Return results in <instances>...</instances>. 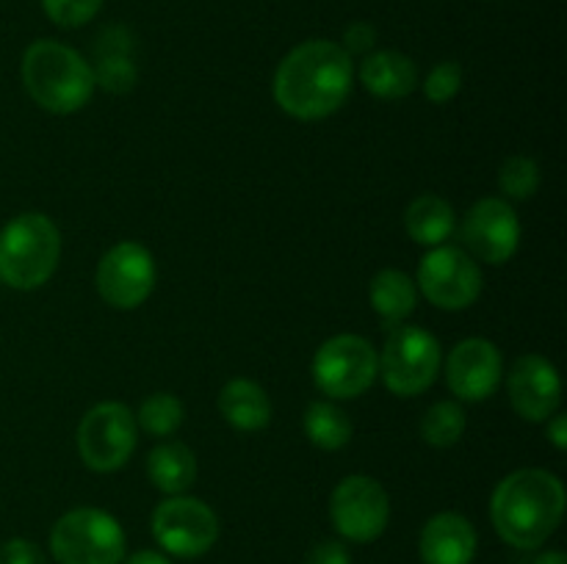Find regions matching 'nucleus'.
Segmentation results:
<instances>
[{
  "label": "nucleus",
  "mask_w": 567,
  "mask_h": 564,
  "mask_svg": "<svg viewBox=\"0 0 567 564\" xmlns=\"http://www.w3.org/2000/svg\"><path fill=\"white\" fill-rule=\"evenodd\" d=\"M352 81V55L330 39H310L280 61L271 94L288 116L316 122L336 114L347 103Z\"/></svg>",
  "instance_id": "nucleus-1"
},
{
  "label": "nucleus",
  "mask_w": 567,
  "mask_h": 564,
  "mask_svg": "<svg viewBox=\"0 0 567 564\" xmlns=\"http://www.w3.org/2000/svg\"><path fill=\"white\" fill-rule=\"evenodd\" d=\"M565 487L543 468H524L498 481L491 498V518L498 536L518 551H535L565 518Z\"/></svg>",
  "instance_id": "nucleus-2"
},
{
  "label": "nucleus",
  "mask_w": 567,
  "mask_h": 564,
  "mask_svg": "<svg viewBox=\"0 0 567 564\" xmlns=\"http://www.w3.org/2000/svg\"><path fill=\"white\" fill-rule=\"evenodd\" d=\"M22 83L39 108L50 114H75L92 100L94 72L86 59L70 44L39 39L22 55Z\"/></svg>",
  "instance_id": "nucleus-3"
},
{
  "label": "nucleus",
  "mask_w": 567,
  "mask_h": 564,
  "mask_svg": "<svg viewBox=\"0 0 567 564\" xmlns=\"http://www.w3.org/2000/svg\"><path fill=\"white\" fill-rule=\"evenodd\" d=\"M61 232L44 213L28 210L0 230V282L14 291H37L55 274Z\"/></svg>",
  "instance_id": "nucleus-4"
},
{
  "label": "nucleus",
  "mask_w": 567,
  "mask_h": 564,
  "mask_svg": "<svg viewBox=\"0 0 567 564\" xmlns=\"http://www.w3.org/2000/svg\"><path fill=\"white\" fill-rule=\"evenodd\" d=\"M125 545L120 520L94 506L61 514L50 531V551L59 564H122Z\"/></svg>",
  "instance_id": "nucleus-5"
},
{
  "label": "nucleus",
  "mask_w": 567,
  "mask_h": 564,
  "mask_svg": "<svg viewBox=\"0 0 567 564\" xmlns=\"http://www.w3.org/2000/svg\"><path fill=\"white\" fill-rule=\"evenodd\" d=\"M380 376L396 396L410 398L430 390L441 370V343L432 332L415 324L391 326L382 346Z\"/></svg>",
  "instance_id": "nucleus-6"
},
{
  "label": "nucleus",
  "mask_w": 567,
  "mask_h": 564,
  "mask_svg": "<svg viewBox=\"0 0 567 564\" xmlns=\"http://www.w3.org/2000/svg\"><path fill=\"white\" fill-rule=\"evenodd\" d=\"M136 415L122 401L94 404L78 424V453L94 473H114L136 451Z\"/></svg>",
  "instance_id": "nucleus-7"
},
{
  "label": "nucleus",
  "mask_w": 567,
  "mask_h": 564,
  "mask_svg": "<svg viewBox=\"0 0 567 564\" xmlns=\"http://www.w3.org/2000/svg\"><path fill=\"white\" fill-rule=\"evenodd\" d=\"M380 376V357L360 335H336L313 357V382L330 398H358Z\"/></svg>",
  "instance_id": "nucleus-8"
},
{
  "label": "nucleus",
  "mask_w": 567,
  "mask_h": 564,
  "mask_svg": "<svg viewBox=\"0 0 567 564\" xmlns=\"http://www.w3.org/2000/svg\"><path fill=\"white\" fill-rule=\"evenodd\" d=\"M153 536L169 556H205L219 540V518L192 495H166L153 512Z\"/></svg>",
  "instance_id": "nucleus-9"
},
{
  "label": "nucleus",
  "mask_w": 567,
  "mask_h": 564,
  "mask_svg": "<svg viewBox=\"0 0 567 564\" xmlns=\"http://www.w3.org/2000/svg\"><path fill=\"white\" fill-rule=\"evenodd\" d=\"M155 260L147 247L136 241H122L100 258L94 271V285L100 299L116 310H136L150 299L155 288Z\"/></svg>",
  "instance_id": "nucleus-10"
},
{
  "label": "nucleus",
  "mask_w": 567,
  "mask_h": 564,
  "mask_svg": "<svg viewBox=\"0 0 567 564\" xmlns=\"http://www.w3.org/2000/svg\"><path fill=\"white\" fill-rule=\"evenodd\" d=\"M330 518L338 534L349 542H374L391 520V498L371 476H347L332 490Z\"/></svg>",
  "instance_id": "nucleus-11"
},
{
  "label": "nucleus",
  "mask_w": 567,
  "mask_h": 564,
  "mask_svg": "<svg viewBox=\"0 0 567 564\" xmlns=\"http://www.w3.org/2000/svg\"><path fill=\"white\" fill-rule=\"evenodd\" d=\"M419 288L435 307L465 310L480 299L482 271L468 252L441 243L421 258Z\"/></svg>",
  "instance_id": "nucleus-12"
},
{
  "label": "nucleus",
  "mask_w": 567,
  "mask_h": 564,
  "mask_svg": "<svg viewBox=\"0 0 567 564\" xmlns=\"http://www.w3.org/2000/svg\"><path fill=\"white\" fill-rule=\"evenodd\" d=\"M463 241L474 260L491 265L507 263L520 243L518 213L502 197L480 199L463 219Z\"/></svg>",
  "instance_id": "nucleus-13"
},
{
  "label": "nucleus",
  "mask_w": 567,
  "mask_h": 564,
  "mask_svg": "<svg viewBox=\"0 0 567 564\" xmlns=\"http://www.w3.org/2000/svg\"><path fill=\"white\" fill-rule=\"evenodd\" d=\"M504 359L496 343L487 337H465L446 359L449 390L460 401H485L502 382Z\"/></svg>",
  "instance_id": "nucleus-14"
},
{
  "label": "nucleus",
  "mask_w": 567,
  "mask_h": 564,
  "mask_svg": "<svg viewBox=\"0 0 567 564\" xmlns=\"http://www.w3.org/2000/svg\"><path fill=\"white\" fill-rule=\"evenodd\" d=\"M507 390L515 412L532 424H546L563 404V382L557 368L540 354H524L515 359Z\"/></svg>",
  "instance_id": "nucleus-15"
},
{
  "label": "nucleus",
  "mask_w": 567,
  "mask_h": 564,
  "mask_svg": "<svg viewBox=\"0 0 567 564\" xmlns=\"http://www.w3.org/2000/svg\"><path fill=\"white\" fill-rule=\"evenodd\" d=\"M476 529L465 514L441 512L421 529L419 551L424 564H471L476 556Z\"/></svg>",
  "instance_id": "nucleus-16"
},
{
  "label": "nucleus",
  "mask_w": 567,
  "mask_h": 564,
  "mask_svg": "<svg viewBox=\"0 0 567 564\" xmlns=\"http://www.w3.org/2000/svg\"><path fill=\"white\" fill-rule=\"evenodd\" d=\"M131 31L122 25H111L109 31L100 33L97 48H94V83L111 94H127L138 81V66L133 59Z\"/></svg>",
  "instance_id": "nucleus-17"
},
{
  "label": "nucleus",
  "mask_w": 567,
  "mask_h": 564,
  "mask_svg": "<svg viewBox=\"0 0 567 564\" xmlns=\"http://www.w3.org/2000/svg\"><path fill=\"white\" fill-rule=\"evenodd\" d=\"M358 77L365 92H371L374 97L402 100L419 86V66L399 50H374L360 61Z\"/></svg>",
  "instance_id": "nucleus-18"
},
{
  "label": "nucleus",
  "mask_w": 567,
  "mask_h": 564,
  "mask_svg": "<svg viewBox=\"0 0 567 564\" xmlns=\"http://www.w3.org/2000/svg\"><path fill=\"white\" fill-rule=\"evenodd\" d=\"M219 412L233 429L260 431L271 420V401L252 379H230L219 393Z\"/></svg>",
  "instance_id": "nucleus-19"
},
{
  "label": "nucleus",
  "mask_w": 567,
  "mask_h": 564,
  "mask_svg": "<svg viewBox=\"0 0 567 564\" xmlns=\"http://www.w3.org/2000/svg\"><path fill=\"white\" fill-rule=\"evenodd\" d=\"M457 219L452 205L437 194H421L404 210V230L421 247H441L452 238Z\"/></svg>",
  "instance_id": "nucleus-20"
},
{
  "label": "nucleus",
  "mask_w": 567,
  "mask_h": 564,
  "mask_svg": "<svg viewBox=\"0 0 567 564\" xmlns=\"http://www.w3.org/2000/svg\"><path fill=\"white\" fill-rule=\"evenodd\" d=\"M369 299L382 324L391 330V326L404 324L408 315H413L415 304H419V291H415V282L404 271L382 269L371 280Z\"/></svg>",
  "instance_id": "nucleus-21"
},
{
  "label": "nucleus",
  "mask_w": 567,
  "mask_h": 564,
  "mask_svg": "<svg viewBox=\"0 0 567 564\" xmlns=\"http://www.w3.org/2000/svg\"><path fill=\"white\" fill-rule=\"evenodd\" d=\"M147 476L166 495H183L197 479V459L183 442H158L147 457Z\"/></svg>",
  "instance_id": "nucleus-22"
},
{
  "label": "nucleus",
  "mask_w": 567,
  "mask_h": 564,
  "mask_svg": "<svg viewBox=\"0 0 567 564\" xmlns=\"http://www.w3.org/2000/svg\"><path fill=\"white\" fill-rule=\"evenodd\" d=\"M305 435L321 451H338L352 440V420L338 404L332 401H313L305 409Z\"/></svg>",
  "instance_id": "nucleus-23"
},
{
  "label": "nucleus",
  "mask_w": 567,
  "mask_h": 564,
  "mask_svg": "<svg viewBox=\"0 0 567 564\" xmlns=\"http://www.w3.org/2000/svg\"><path fill=\"white\" fill-rule=\"evenodd\" d=\"M465 435V409L457 401H437L421 418V437L432 448H452Z\"/></svg>",
  "instance_id": "nucleus-24"
},
{
  "label": "nucleus",
  "mask_w": 567,
  "mask_h": 564,
  "mask_svg": "<svg viewBox=\"0 0 567 564\" xmlns=\"http://www.w3.org/2000/svg\"><path fill=\"white\" fill-rule=\"evenodd\" d=\"M186 409L175 393H153L142 401L136 412V424L153 437H169L181 429Z\"/></svg>",
  "instance_id": "nucleus-25"
},
{
  "label": "nucleus",
  "mask_w": 567,
  "mask_h": 564,
  "mask_svg": "<svg viewBox=\"0 0 567 564\" xmlns=\"http://www.w3.org/2000/svg\"><path fill=\"white\" fill-rule=\"evenodd\" d=\"M498 188L509 199H532L540 188V166L529 155H513L498 169Z\"/></svg>",
  "instance_id": "nucleus-26"
},
{
  "label": "nucleus",
  "mask_w": 567,
  "mask_h": 564,
  "mask_svg": "<svg viewBox=\"0 0 567 564\" xmlns=\"http://www.w3.org/2000/svg\"><path fill=\"white\" fill-rule=\"evenodd\" d=\"M42 9L59 28H81L97 17L103 0H42Z\"/></svg>",
  "instance_id": "nucleus-27"
},
{
  "label": "nucleus",
  "mask_w": 567,
  "mask_h": 564,
  "mask_svg": "<svg viewBox=\"0 0 567 564\" xmlns=\"http://www.w3.org/2000/svg\"><path fill=\"white\" fill-rule=\"evenodd\" d=\"M460 88H463V66H460L457 61H443V64H437L424 81L426 100L435 105H443L449 103V100L457 97Z\"/></svg>",
  "instance_id": "nucleus-28"
},
{
  "label": "nucleus",
  "mask_w": 567,
  "mask_h": 564,
  "mask_svg": "<svg viewBox=\"0 0 567 564\" xmlns=\"http://www.w3.org/2000/svg\"><path fill=\"white\" fill-rule=\"evenodd\" d=\"M0 564H48V558L37 542L14 536L0 545Z\"/></svg>",
  "instance_id": "nucleus-29"
},
{
  "label": "nucleus",
  "mask_w": 567,
  "mask_h": 564,
  "mask_svg": "<svg viewBox=\"0 0 567 564\" xmlns=\"http://www.w3.org/2000/svg\"><path fill=\"white\" fill-rule=\"evenodd\" d=\"M377 44V28L371 22H352L343 31V44L349 55H369Z\"/></svg>",
  "instance_id": "nucleus-30"
},
{
  "label": "nucleus",
  "mask_w": 567,
  "mask_h": 564,
  "mask_svg": "<svg viewBox=\"0 0 567 564\" xmlns=\"http://www.w3.org/2000/svg\"><path fill=\"white\" fill-rule=\"evenodd\" d=\"M305 564H352V556H349V551L341 545V542L324 540V542H316V545L310 547Z\"/></svg>",
  "instance_id": "nucleus-31"
},
{
  "label": "nucleus",
  "mask_w": 567,
  "mask_h": 564,
  "mask_svg": "<svg viewBox=\"0 0 567 564\" xmlns=\"http://www.w3.org/2000/svg\"><path fill=\"white\" fill-rule=\"evenodd\" d=\"M546 426H548V437H551V442L557 446V451H565V448H567V420H565V415L554 412L551 418L546 420Z\"/></svg>",
  "instance_id": "nucleus-32"
},
{
  "label": "nucleus",
  "mask_w": 567,
  "mask_h": 564,
  "mask_svg": "<svg viewBox=\"0 0 567 564\" xmlns=\"http://www.w3.org/2000/svg\"><path fill=\"white\" fill-rule=\"evenodd\" d=\"M125 564H172L169 556H164V553L158 551H138L133 553L131 558H125Z\"/></svg>",
  "instance_id": "nucleus-33"
},
{
  "label": "nucleus",
  "mask_w": 567,
  "mask_h": 564,
  "mask_svg": "<svg viewBox=\"0 0 567 564\" xmlns=\"http://www.w3.org/2000/svg\"><path fill=\"white\" fill-rule=\"evenodd\" d=\"M535 564H567V562H565V553L546 551V553H543V556H537Z\"/></svg>",
  "instance_id": "nucleus-34"
}]
</instances>
